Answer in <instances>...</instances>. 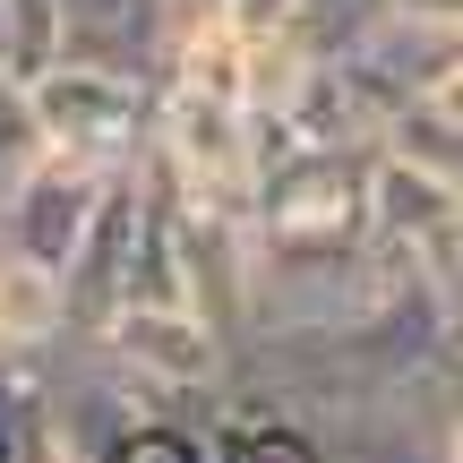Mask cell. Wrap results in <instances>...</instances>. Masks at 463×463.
<instances>
[{"label":"cell","instance_id":"6da1fadb","mask_svg":"<svg viewBox=\"0 0 463 463\" xmlns=\"http://www.w3.org/2000/svg\"><path fill=\"white\" fill-rule=\"evenodd\" d=\"M34 103H43L52 155L95 172H129L137 155L155 146V95L164 78H120V69H86V61H52L43 78H26Z\"/></svg>","mask_w":463,"mask_h":463},{"label":"cell","instance_id":"277c9868","mask_svg":"<svg viewBox=\"0 0 463 463\" xmlns=\"http://www.w3.org/2000/svg\"><path fill=\"white\" fill-rule=\"evenodd\" d=\"M137 198H146V172H112L95 198V215H86L78 249H69L61 283H69V335H95L103 317L129 300V258H137Z\"/></svg>","mask_w":463,"mask_h":463},{"label":"cell","instance_id":"5b68a950","mask_svg":"<svg viewBox=\"0 0 463 463\" xmlns=\"http://www.w3.org/2000/svg\"><path fill=\"white\" fill-rule=\"evenodd\" d=\"M103 181H112V172L69 164V155H43L34 172H17V181L0 189V249H17V258H34V266H69V249H78L86 215H95Z\"/></svg>","mask_w":463,"mask_h":463},{"label":"cell","instance_id":"52a82bcc","mask_svg":"<svg viewBox=\"0 0 463 463\" xmlns=\"http://www.w3.org/2000/svg\"><path fill=\"white\" fill-rule=\"evenodd\" d=\"M378 146L386 155H403V164H420V172H438V181H455L463 189V120H447L430 95H412V103H395V112L378 120Z\"/></svg>","mask_w":463,"mask_h":463},{"label":"cell","instance_id":"7a4b0ae2","mask_svg":"<svg viewBox=\"0 0 463 463\" xmlns=\"http://www.w3.org/2000/svg\"><path fill=\"white\" fill-rule=\"evenodd\" d=\"M86 344L103 352V361L120 369V386L137 395V412H155V403L172 395H198V386L223 378V352L232 335L215 326L206 309H164V300H120L112 317H103Z\"/></svg>","mask_w":463,"mask_h":463},{"label":"cell","instance_id":"8992f818","mask_svg":"<svg viewBox=\"0 0 463 463\" xmlns=\"http://www.w3.org/2000/svg\"><path fill=\"white\" fill-rule=\"evenodd\" d=\"M61 335H69V283H61V266H34V258H17V249H0V352L43 361Z\"/></svg>","mask_w":463,"mask_h":463},{"label":"cell","instance_id":"4fadbf2b","mask_svg":"<svg viewBox=\"0 0 463 463\" xmlns=\"http://www.w3.org/2000/svg\"><path fill=\"white\" fill-rule=\"evenodd\" d=\"M395 17H412V26H430V34H463V0H386Z\"/></svg>","mask_w":463,"mask_h":463},{"label":"cell","instance_id":"9c48e42d","mask_svg":"<svg viewBox=\"0 0 463 463\" xmlns=\"http://www.w3.org/2000/svg\"><path fill=\"white\" fill-rule=\"evenodd\" d=\"M52 155V129H43V103H34L26 78H9L0 69V189L17 181V172H34Z\"/></svg>","mask_w":463,"mask_h":463},{"label":"cell","instance_id":"9a60e30c","mask_svg":"<svg viewBox=\"0 0 463 463\" xmlns=\"http://www.w3.org/2000/svg\"><path fill=\"white\" fill-rule=\"evenodd\" d=\"M438 455H447V463H463V403H455V420H447V438H438Z\"/></svg>","mask_w":463,"mask_h":463},{"label":"cell","instance_id":"2e32d148","mask_svg":"<svg viewBox=\"0 0 463 463\" xmlns=\"http://www.w3.org/2000/svg\"><path fill=\"white\" fill-rule=\"evenodd\" d=\"M0 69H9V0H0Z\"/></svg>","mask_w":463,"mask_h":463},{"label":"cell","instance_id":"5bb4252c","mask_svg":"<svg viewBox=\"0 0 463 463\" xmlns=\"http://www.w3.org/2000/svg\"><path fill=\"white\" fill-rule=\"evenodd\" d=\"M438 292H447V317H455V335H463V258L447 266V283H438Z\"/></svg>","mask_w":463,"mask_h":463},{"label":"cell","instance_id":"3957f363","mask_svg":"<svg viewBox=\"0 0 463 463\" xmlns=\"http://www.w3.org/2000/svg\"><path fill=\"white\" fill-rule=\"evenodd\" d=\"M369 232L395 241L430 283H447V266L463 258V189L378 146L369 155Z\"/></svg>","mask_w":463,"mask_h":463},{"label":"cell","instance_id":"ba28073f","mask_svg":"<svg viewBox=\"0 0 463 463\" xmlns=\"http://www.w3.org/2000/svg\"><path fill=\"white\" fill-rule=\"evenodd\" d=\"M95 463H215V430H189V420L146 412V420H129Z\"/></svg>","mask_w":463,"mask_h":463},{"label":"cell","instance_id":"e0dca14e","mask_svg":"<svg viewBox=\"0 0 463 463\" xmlns=\"http://www.w3.org/2000/svg\"><path fill=\"white\" fill-rule=\"evenodd\" d=\"M0 463H17V438H9V420H0Z\"/></svg>","mask_w":463,"mask_h":463},{"label":"cell","instance_id":"30bf717a","mask_svg":"<svg viewBox=\"0 0 463 463\" xmlns=\"http://www.w3.org/2000/svg\"><path fill=\"white\" fill-rule=\"evenodd\" d=\"M69 0H9V78H43L61 61Z\"/></svg>","mask_w":463,"mask_h":463},{"label":"cell","instance_id":"7c38bea8","mask_svg":"<svg viewBox=\"0 0 463 463\" xmlns=\"http://www.w3.org/2000/svg\"><path fill=\"white\" fill-rule=\"evenodd\" d=\"M241 43H266V34H292L300 26V0H206Z\"/></svg>","mask_w":463,"mask_h":463},{"label":"cell","instance_id":"8fae6325","mask_svg":"<svg viewBox=\"0 0 463 463\" xmlns=\"http://www.w3.org/2000/svg\"><path fill=\"white\" fill-rule=\"evenodd\" d=\"M386 17V0H300V34H309L317 52H344L352 34H369Z\"/></svg>","mask_w":463,"mask_h":463}]
</instances>
